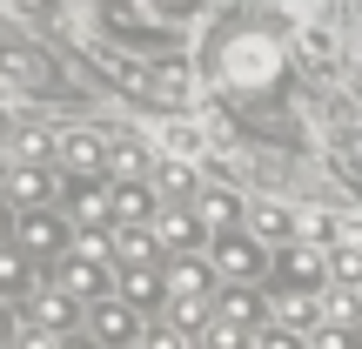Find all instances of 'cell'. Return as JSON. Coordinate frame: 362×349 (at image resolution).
<instances>
[{
  "mask_svg": "<svg viewBox=\"0 0 362 349\" xmlns=\"http://www.w3.org/2000/svg\"><path fill=\"white\" fill-rule=\"evenodd\" d=\"M155 235H161V248H181V256H188V248L202 242V222H194L181 202H161V215H155Z\"/></svg>",
  "mask_w": 362,
  "mask_h": 349,
  "instance_id": "cell-9",
  "label": "cell"
},
{
  "mask_svg": "<svg viewBox=\"0 0 362 349\" xmlns=\"http://www.w3.org/2000/svg\"><path fill=\"white\" fill-rule=\"evenodd\" d=\"M302 54H309V61H336V40L329 34H302Z\"/></svg>",
  "mask_w": 362,
  "mask_h": 349,
  "instance_id": "cell-29",
  "label": "cell"
},
{
  "mask_svg": "<svg viewBox=\"0 0 362 349\" xmlns=\"http://www.w3.org/2000/svg\"><path fill=\"white\" fill-rule=\"evenodd\" d=\"M134 336H141V316L128 302H101L94 309V343L101 349H134Z\"/></svg>",
  "mask_w": 362,
  "mask_h": 349,
  "instance_id": "cell-6",
  "label": "cell"
},
{
  "mask_svg": "<svg viewBox=\"0 0 362 349\" xmlns=\"http://www.w3.org/2000/svg\"><path fill=\"white\" fill-rule=\"evenodd\" d=\"M315 349H362L349 323H322V336H315Z\"/></svg>",
  "mask_w": 362,
  "mask_h": 349,
  "instance_id": "cell-28",
  "label": "cell"
},
{
  "mask_svg": "<svg viewBox=\"0 0 362 349\" xmlns=\"http://www.w3.org/2000/svg\"><path fill=\"white\" fill-rule=\"evenodd\" d=\"M155 188H161V202H188V195H194V161L161 155L155 161Z\"/></svg>",
  "mask_w": 362,
  "mask_h": 349,
  "instance_id": "cell-14",
  "label": "cell"
},
{
  "mask_svg": "<svg viewBox=\"0 0 362 349\" xmlns=\"http://www.w3.org/2000/svg\"><path fill=\"white\" fill-rule=\"evenodd\" d=\"M215 309H221V316H235V323H255V316H262V302H255V289H248V282H235L228 296L215 302Z\"/></svg>",
  "mask_w": 362,
  "mask_h": 349,
  "instance_id": "cell-24",
  "label": "cell"
},
{
  "mask_svg": "<svg viewBox=\"0 0 362 349\" xmlns=\"http://www.w3.org/2000/svg\"><path fill=\"white\" fill-rule=\"evenodd\" d=\"M47 195H54V175L40 168V161L7 168V202H13V215H27V208H47Z\"/></svg>",
  "mask_w": 362,
  "mask_h": 349,
  "instance_id": "cell-7",
  "label": "cell"
},
{
  "mask_svg": "<svg viewBox=\"0 0 362 349\" xmlns=\"http://www.w3.org/2000/svg\"><path fill=\"white\" fill-rule=\"evenodd\" d=\"M107 175L141 181V175H148V148H141V142H115V155H107Z\"/></svg>",
  "mask_w": 362,
  "mask_h": 349,
  "instance_id": "cell-21",
  "label": "cell"
},
{
  "mask_svg": "<svg viewBox=\"0 0 362 349\" xmlns=\"http://www.w3.org/2000/svg\"><path fill=\"white\" fill-rule=\"evenodd\" d=\"M0 67H7V94H27L47 67H40V54L27 47V40H7V54H0Z\"/></svg>",
  "mask_w": 362,
  "mask_h": 349,
  "instance_id": "cell-12",
  "label": "cell"
},
{
  "mask_svg": "<svg viewBox=\"0 0 362 349\" xmlns=\"http://www.w3.org/2000/svg\"><path fill=\"white\" fill-rule=\"evenodd\" d=\"M21 248L27 256H67V222L54 208H27L21 215Z\"/></svg>",
  "mask_w": 362,
  "mask_h": 349,
  "instance_id": "cell-5",
  "label": "cell"
},
{
  "mask_svg": "<svg viewBox=\"0 0 362 349\" xmlns=\"http://www.w3.org/2000/svg\"><path fill=\"white\" fill-rule=\"evenodd\" d=\"M161 155H181V161H194V155H208V135L194 128V121H161Z\"/></svg>",
  "mask_w": 362,
  "mask_h": 349,
  "instance_id": "cell-15",
  "label": "cell"
},
{
  "mask_svg": "<svg viewBox=\"0 0 362 349\" xmlns=\"http://www.w3.org/2000/svg\"><path fill=\"white\" fill-rule=\"evenodd\" d=\"M107 155H115V142H101L94 128L61 135V148H54V161H61L67 175H107Z\"/></svg>",
  "mask_w": 362,
  "mask_h": 349,
  "instance_id": "cell-2",
  "label": "cell"
},
{
  "mask_svg": "<svg viewBox=\"0 0 362 349\" xmlns=\"http://www.w3.org/2000/svg\"><path fill=\"white\" fill-rule=\"evenodd\" d=\"M188 94H194V74H188L181 61H168V67L148 74V101H155V108H181Z\"/></svg>",
  "mask_w": 362,
  "mask_h": 349,
  "instance_id": "cell-10",
  "label": "cell"
},
{
  "mask_svg": "<svg viewBox=\"0 0 362 349\" xmlns=\"http://www.w3.org/2000/svg\"><path fill=\"white\" fill-rule=\"evenodd\" d=\"M255 235H262V242H269V235H275V242H288V235H296V215L275 208V202H262L255 208Z\"/></svg>",
  "mask_w": 362,
  "mask_h": 349,
  "instance_id": "cell-23",
  "label": "cell"
},
{
  "mask_svg": "<svg viewBox=\"0 0 362 349\" xmlns=\"http://www.w3.org/2000/svg\"><path fill=\"white\" fill-rule=\"evenodd\" d=\"M208 269H215V262L181 256L175 269H168V296H175V302H208Z\"/></svg>",
  "mask_w": 362,
  "mask_h": 349,
  "instance_id": "cell-11",
  "label": "cell"
},
{
  "mask_svg": "<svg viewBox=\"0 0 362 349\" xmlns=\"http://www.w3.org/2000/svg\"><path fill=\"white\" fill-rule=\"evenodd\" d=\"M329 275L342 289H362V248H329Z\"/></svg>",
  "mask_w": 362,
  "mask_h": 349,
  "instance_id": "cell-25",
  "label": "cell"
},
{
  "mask_svg": "<svg viewBox=\"0 0 362 349\" xmlns=\"http://www.w3.org/2000/svg\"><path fill=\"white\" fill-rule=\"evenodd\" d=\"M47 148H61V142H47V135H34V128H13V142H7V168H27V161H40Z\"/></svg>",
  "mask_w": 362,
  "mask_h": 349,
  "instance_id": "cell-20",
  "label": "cell"
},
{
  "mask_svg": "<svg viewBox=\"0 0 362 349\" xmlns=\"http://www.w3.org/2000/svg\"><path fill=\"white\" fill-rule=\"evenodd\" d=\"M13 349H61V329H40V323H21Z\"/></svg>",
  "mask_w": 362,
  "mask_h": 349,
  "instance_id": "cell-27",
  "label": "cell"
},
{
  "mask_svg": "<svg viewBox=\"0 0 362 349\" xmlns=\"http://www.w3.org/2000/svg\"><path fill=\"white\" fill-rule=\"evenodd\" d=\"M248 343H255V336H248V323H235V316H208V329H202V336H194V349H248Z\"/></svg>",
  "mask_w": 362,
  "mask_h": 349,
  "instance_id": "cell-16",
  "label": "cell"
},
{
  "mask_svg": "<svg viewBox=\"0 0 362 349\" xmlns=\"http://www.w3.org/2000/svg\"><path fill=\"white\" fill-rule=\"evenodd\" d=\"M61 349H94V343H81V336H67V343H61Z\"/></svg>",
  "mask_w": 362,
  "mask_h": 349,
  "instance_id": "cell-33",
  "label": "cell"
},
{
  "mask_svg": "<svg viewBox=\"0 0 362 349\" xmlns=\"http://www.w3.org/2000/svg\"><path fill=\"white\" fill-rule=\"evenodd\" d=\"M155 7H168V13H194L202 0H155Z\"/></svg>",
  "mask_w": 362,
  "mask_h": 349,
  "instance_id": "cell-32",
  "label": "cell"
},
{
  "mask_svg": "<svg viewBox=\"0 0 362 349\" xmlns=\"http://www.w3.org/2000/svg\"><path fill=\"white\" fill-rule=\"evenodd\" d=\"M181 336H188V329H175V323H161V329H155V336H148V349H188V343H181Z\"/></svg>",
  "mask_w": 362,
  "mask_h": 349,
  "instance_id": "cell-30",
  "label": "cell"
},
{
  "mask_svg": "<svg viewBox=\"0 0 362 349\" xmlns=\"http://www.w3.org/2000/svg\"><path fill=\"white\" fill-rule=\"evenodd\" d=\"M215 269L228 275V282H255L269 262H262V248L255 242H242V235H228V242H215Z\"/></svg>",
  "mask_w": 362,
  "mask_h": 349,
  "instance_id": "cell-8",
  "label": "cell"
},
{
  "mask_svg": "<svg viewBox=\"0 0 362 349\" xmlns=\"http://www.w3.org/2000/svg\"><path fill=\"white\" fill-rule=\"evenodd\" d=\"M115 215L121 222H148V215H155V195H148L141 181H121V188H115Z\"/></svg>",
  "mask_w": 362,
  "mask_h": 349,
  "instance_id": "cell-19",
  "label": "cell"
},
{
  "mask_svg": "<svg viewBox=\"0 0 362 349\" xmlns=\"http://www.w3.org/2000/svg\"><path fill=\"white\" fill-rule=\"evenodd\" d=\"M322 275H329V248L322 242H296L275 262V282L282 289H322Z\"/></svg>",
  "mask_w": 362,
  "mask_h": 349,
  "instance_id": "cell-3",
  "label": "cell"
},
{
  "mask_svg": "<svg viewBox=\"0 0 362 349\" xmlns=\"http://www.w3.org/2000/svg\"><path fill=\"white\" fill-rule=\"evenodd\" d=\"M0 275H7V296H13V302L34 296V256H27V248H13V256L0 262Z\"/></svg>",
  "mask_w": 362,
  "mask_h": 349,
  "instance_id": "cell-18",
  "label": "cell"
},
{
  "mask_svg": "<svg viewBox=\"0 0 362 349\" xmlns=\"http://www.w3.org/2000/svg\"><path fill=\"white\" fill-rule=\"evenodd\" d=\"M121 289H128V302H161V296H168V275H161L155 262H134Z\"/></svg>",
  "mask_w": 362,
  "mask_h": 349,
  "instance_id": "cell-17",
  "label": "cell"
},
{
  "mask_svg": "<svg viewBox=\"0 0 362 349\" xmlns=\"http://www.w3.org/2000/svg\"><path fill=\"white\" fill-rule=\"evenodd\" d=\"M235 215H242V208H235V195H202V222H208V229H228Z\"/></svg>",
  "mask_w": 362,
  "mask_h": 349,
  "instance_id": "cell-26",
  "label": "cell"
},
{
  "mask_svg": "<svg viewBox=\"0 0 362 349\" xmlns=\"http://www.w3.org/2000/svg\"><path fill=\"white\" fill-rule=\"evenodd\" d=\"M61 289L74 302H107V256H88V248H74L61 269Z\"/></svg>",
  "mask_w": 362,
  "mask_h": 349,
  "instance_id": "cell-4",
  "label": "cell"
},
{
  "mask_svg": "<svg viewBox=\"0 0 362 349\" xmlns=\"http://www.w3.org/2000/svg\"><path fill=\"white\" fill-rule=\"evenodd\" d=\"M282 74V40H269V34H235L228 47H221V81L228 88H269V81Z\"/></svg>",
  "mask_w": 362,
  "mask_h": 349,
  "instance_id": "cell-1",
  "label": "cell"
},
{
  "mask_svg": "<svg viewBox=\"0 0 362 349\" xmlns=\"http://www.w3.org/2000/svg\"><path fill=\"white\" fill-rule=\"evenodd\" d=\"M155 256H161L155 222H128V229L115 235V262H128V269H134V262H155Z\"/></svg>",
  "mask_w": 362,
  "mask_h": 349,
  "instance_id": "cell-13",
  "label": "cell"
},
{
  "mask_svg": "<svg viewBox=\"0 0 362 349\" xmlns=\"http://www.w3.org/2000/svg\"><path fill=\"white\" fill-rule=\"evenodd\" d=\"M255 349H302V343L288 336V329H262V336H255Z\"/></svg>",
  "mask_w": 362,
  "mask_h": 349,
  "instance_id": "cell-31",
  "label": "cell"
},
{
  "mask_svg": "<svg viewBox=\"0 0 362 349\" xmlns=\"http://www.w3.org/2000/svg\"><path fill=\"white\" fill-rule=\"evenodd\" d=\"M107 215H115V202H107L101 188H81L74 195V222H81V229H107Z\"/></svg>",
  "mask_w": 362,
  "mask_h": 349,
  "instance_id": "cell-22",
  "label": "cell"
}]
</instances>
